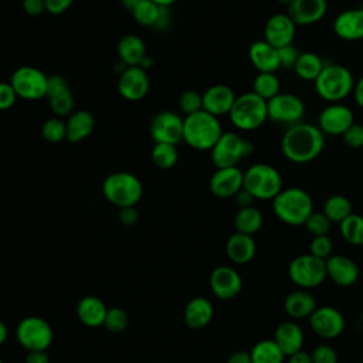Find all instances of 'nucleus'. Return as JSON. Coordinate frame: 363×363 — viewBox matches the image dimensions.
Segmentation results:
<instances>
[{
    "label": "nucleus",
    "mask_w": 363,
    "mask_h": 363,
    "mask_svg": "<svg viewBox=\"0 0 363 363\" xmlns=\"http://www.w3.org/2000/svg\"><path fill=\"white\" fill-rule=\"evenodd\" d=\"M325 146V135L312 123H295L289 126L282 139V155L292 163H308L316 159Z\"/></svg>",
    "instance_id": "nucleus-1"
},
{
    "label": "nucleus",
    "mask_w": 363,
    "mask_h": 363,
    "mask_svg": "<svg viewBox=\"0 0 363 363\" xmlns=\"http://www.w3.org/2000/svg\"><path fill=\"white\" fill-rule=\"evenodd\" d=\"M272 210L282 223L303 225L313 211V201L302 187H286L272 199Z\"/></svg>",
    "instance_id": "nucleus-2"
},
{
    "label": "nucleus",
    "mask_w": 363,
    "mask_h": 363,
    "mask_svg": "<svg viewBox=\"0 0 363 363\" xmlns=\"http://www.w3.org/2000/svg\"><path fill=\"white\" fill-rule=\"evenodd\" d=\"M223 135L217 116L204 109L187 115L183 123V140L197 150H211Z\"/></svg>",
    "instance_id": "nucleus-3"
},
{
    "label": "nucleus",
    "mask_w": 363,
    "mask_h": 363,
    "mask_svg": "<svg viewBox=\"0 0 363 363\" xmlns=\"http://www.w3.org/2000/svg\"><path fill=\"white\" fill-rule=\"evenodd\" d=\"M354 79L352 72L340 64H328L315 79L318 95L329 102H340L353 92Z\"/></svg>",
    "instance_id": "nucleus-4"
},
{
    "label": "nucleus",
    "mask_w": 363,
    "mask_h": 363,
    "mask_svg": "<svg viewBox=\"0 0 363 363\" xmlns=\"http://www.w3.org/2000/svg\"><path fill=\"white\" fill-rule=\"evenodd\" d=\"M104 197L118 208L132 207L139 203L143 196L142 182L132 173H111L102 183Z\"/></svg>",
    "instance_id": "nucleus-5"
},
{
    "label": "nucleus",
    "mask_w": 363,
    "mask_h": 363,
    "mask_svg": "<svg viewBox=\"0 0 363 363\" xmlns=\"http://www.w3.org/2000/svg\"><path fill=\"white\" fill-rule=\"evenodd\" d=\"M228 116L240 130L258 129L268 119L267 101L252 91L244 92L235 98Z\"/></svg>",
    "instance_id": "nucleus-6"
},
{
    "label": "nucleus",
    "mask_w": 363,
    "mask_h": 363,
    "mask_svg": "<svg viewBox=\"0 0 363 363\" xmlns=\"http://www.w3.org/2000/svg\"><path fill=\"white\" fill-rule=\"evenodd\" d=\"M244 189L258 200H272L284 187L281 173L268 163H254L244 172Z\"/></svg>",
    "instance_id": "nucleus-7"
},
{
    "label": "nucleus",
    "mask_w": 363,
    "mask_h": 363,
    "mask_svg": "<svg viewBox=\"0 0 363 363\" xmlns=\"http://www.w3.org/2000/svg\"><path fill=\"white\" fill-rule=\"evenodd\" d=\"M211 152V162L217 169L234 167L254 152V145L237 132H223Z\"/></svg>",
    "instance_id": "nucleus-8"
},
{
    "label": "nucleus",
    "mask_w": 363,
    "mask_h": 363,
    "mask_svg": "<svg viewBox=\"0 0 363 363\" xmlns=\"http://www.w3.org/2000/svg\"><path fill=\"white\" fill-rule=\"evenodd\" d=\"M326 259H320L315 255L302 254L295 257L288 267V275L291 281L302 289L319 286L326 279Z\"/></svg>",
    "instance_id": "nucleus-9"
},
{
    "label": "nucleus",
    "mask_w": 363,
    "mask_h": 363,
    "mask_svg": "<svg viewBox=\"0 0 363 363\" xmlns=\"http://www.w3.org/2000/svg\"><path fill=\"white\" fill-rule=\"evenodd\" d=\"M16 336L18 343L27 350H47L54 339V332L51 325L40 316H26L23 318L17 328Z\"/></svg>",
    "instance_id": "nucleus-10"
},
{
    "label": "nucleus",
    "mask_w": 363,
    "mask_h": 363,
    "mask_svg": "<svg viewBox=\"0 0 363 363\" xmlns=\"http://www.w3.org/2000/svg\"><path fill=\"white\" fill-rule=\"evenodd\" d=\"M48 77L38 68L23 65L11 75V86L18 98L26 101H37L47 94Z\"/></svg>",
    "instance_id": "nucleus-11"
},
{
    "label": "nucleus",
    "mask_w": 363,
    "mask_h": 363,
    "mask_svg": "<svg viewBox=\"0 0 363 363\" xmlns=\"http://www.w3.org/2000/svg\"><path fill=\"white\" fill-rule=\"evenodd\" d=\"M268 119L277 123L295 125L299 123L305 115V104L302 98L289 92H279L267 101Z\"/></svg>",
    "instance_id": "nucleus-12"
},
{
    "label": "nucleus",
    "mask_w": 363,
    "mask_h": 363,
    "mask_svg": "<svg viewBox=\"0 0 363 363\" xmlns=\"http://www.w3.org/2000/svg\"><path fill=\"white\" fill-rule=\"evenodd\" d=\"M183 123L177 113L172 111H162L156 113L150 122V136L155 143L179 145L183 140Z\"/></svg>",
    "instance_id": "nucleus-13"
},
{
    "label": "nucleus",
    "mask_w": 363,
    "mask_h": 363,
    "mask_svg": "<svg viewBox=\"0 0 363 363\" xmlns=\"http://www.w3.org/2000/svg\"><path fill=\"white\" fill-rule=\"evenodd\" d=\"M319 129L323 132V135H330V136H342L345 130L354 123V115L353 111L340 104H329L325 106L320 113H319Z\"/></svg>",
    "instance_id": "nucleus-14"
},
{
    "label": "nucleus",
    "mask_w": 363,
    "mask_h": 363,
    "mask_svg": "<svg viewBox=\"0 0 363 363\" xmlns=\"http://www.w3.org/2000/svg\"><path fill=\"white\" fill-rule=\"evenodd\" d=\"M311 329L323 339H335L345 329V318L333 306H316L309 316Z\"/></svg>",
    "instance_id": "nucleus-15"
},
{
    "label": "nucleus",
    "mask_w": 363,
    "mask_h": 363,
    "mask_svg": "<svg viewBox=\"0 0 363 363\" xmlns=\"http://www.w3.org/2000/svg\"><path fill=\"white\" fill-rule=\"evenodd\" d=\"M50 108L55 116H69L74 111V95L71 86L61 75L48 77L47 82V94H45Z\"/></svg>",
    "instance_id": "nucleus-16"
},
{
    "label": "nucleus",
    "mask_w": 363,
    "mask_h": 363,
    "mask_svg": "<svg viewBox=\"0 0 363 363\" xmlns=\"http://www.w3.org/2000/svg\"><path fill=\"white\" fill-rule=\"evenodd\" d=\"M296 34V24L286 13L272 14L264 27V40L275 48L292 44Z\"/></svg>",
    "instance_id": "nucleus-17"
},
{
    "label": "nucleus",
    "mask_w": 363,
    "mask_h": 363,
    "mask_svg": "<svg viewBox=\"0 0 363 363\" xmlns=\"http://www.w3.org/2000/svg\"><path fill=\"white\" fill-rule=\"evenodd\" d=\"M210 288L217 298L228 301L241 292L242 279L234 268L228 265H220L210 274Z\"/></svg>",
    "instance_id": "nucleus-18"
},
{
    "label": "nucleus",
    "mask_w": 363,
    "mask_h": 363,
    "mask_svg": "<svg viewBox=\"0 0 363 363\" xmlns=\"http://www.w3.org/2000/svg\"><path fill=\"white\" fill-rule=\"evenodd\" d=\"M208 187L218 199L234 197L244 187V173L238 166L217 169L210 177Z\"/></svg>",
    "instance_id": "nucleus-19"
},
{
    "label": "nucleus",
    "mask_w": 363,
    "mask_h": 363,
    "mask_svg": "<svg viewBox=\"0 0 363 363\" xmlns=\"http://www.w3.org/2000/svg\"><path fill=\"white\" fill-rule=\"evenodd\" d=\"M118 91L128 101H140L149 92V77L140 67H126L118 79Z\"/></svg>",
    "instance_id": "nucleus-20"
},
{
    "label": "nucleus",
    "mask_w": 363,
    "mask_h": 363,
    "mask_svg": "<svg viewBox=\"0 0 363 363\" xmlns=\"http://www.w3.org/2000/svg\"><path fill=\"white\" fill-rule=\"evenodd\" d=\"M326 275L337 286H352L359 279L357 264L346 255H330L326 261Z\"/></svg>",
    "instance_id": "nucleus-21"
},
{
    "label": "nucleus",
    "mask_w": 363,
    "mask_h": 363,
    "mask_svg": "<svg viewBox=\"0 0 363 363\" xmlns=\"http://www.w3.org/2000/svg\"><path fill=\"white\" fill-rule=\"evenodd\" d=\"M326 11V0H294L288 6L286 14L296 26H311L320 21Z\"/></svg>",
    "instance_id": "nucleus-22"
},
{
    "label": "nucleus",
    "mask_w": 363,
    "mask_h": 363,
    "mask_svg": "<svg viewBox=\"0 0 363 363\" xmlns=\"http://www.w3.org/2000/svg\"><path fill=\"white\" fill-rule=\"evenodd\" d=\"M335 34L345 41H357L363 38V7L347 9L339 13L333 20Z\"/></svg>",
    "instance_id": "nucleus-23"
},
{
    "label": "nucleus",
    "mask_w": 363,
    "mask_h": 363,
    "mask_svg": "<svg viewBox=\"0 0 363 363\" xmlns=\"http://www.w3.org/2000/svg\"><path fill=\"white\" fill-rule=\"evenodd\" d=\"M203 95V109L214 116H221V115H228L234 101H235V94L228 85L217 84L204 91Z\"/></svg>",
    "instance_id": "nucleus-24"
},
{
    "label": "nucleus",
    "mask_w": 363,
    "mask_h": 363,
    "mask_svg": "<svg viewBox=\"0 0 363 363\" xmlns=\"http://www.w3.org/2000/svg\"><path fill=\"white\" fill-rule=\"evenodd\" d=\"M248 57L258 72H275L281 68L278 48L265 40L254 41L248 48Z\"/></svg>",
    "instance_id": "nucleus-25"
},
{
    "label": "nucleus",
    "mask_w": 363,
    "mask_h": 363,
    "mask_svg": "<svg viewBox=\"0 0 363 363\" xmlns=\"http://www.w3.org/2000/svg\"><path fill=\"white\" fill-rule=\"evenodd\" d=\"M274 342L285 356H291L302 350L303 332L294 320H285L278 325L274 335Z\"/></svg>",
    "instance_id": "nucleus-26"
},
{
    "label": "nucleus",
    "mask_w": 363,
    "mask_h": 363,
    "mask_svg": "<svg viewBox=\"0 0 363 363\" xmlns=\"http://www.w3.org/2000/svg\"><path fill=\"white\" fill-rule=\"evenodd\" d=\"M255 251H257V245L252 235L242 234L238 231L231 234L225 244L227 257L234 264H238V265L248 264L254 258Z\"/></svg>",
    "instance_id": "nucleus-27"
},
{
    "label": "nucleus",
    "mask_w": 363,
    "mask_h": 363,
    "mask_svg": "<svg viewBox=\"0 0 363 363\" xmlns=\"http://www.w3.org/2000/svg\"><path fill=\"white\" fill-rule=\"evenodd\" d=\"M213 315V303L204 296H196L187 302L183 319L190 329H201L211 322Z\"/></svg>",
    "instance_id": "nucleus-28"
},
{
    "label": "nucleus",
    "mask_w": 363,
    "mask_h": 363,
    "mask_svg": "<svg viewBox=\"0 0 363 363\" xmlns=\"http://www.w3.org/2000/svg\"><path fill=\"white\" fill-rule=\"evenodd\" d=\"M108 308L102 299L95 295H86L77 305V316L82 325L89 328L102 326Z\"/></svg>",
    "instance_id": "nucleus-29"
},
{
    "label": "nucleus",
    "mask_w": 363,
    "mask_h": 363,
    "mask_svg": "<svg viewBox=\"0 0 363 363\" xmlns=\"http://www.w3.org/2000/svg\"><path fill=\"white\" fill-rule=\"evenodd\" d=\"M118 55L125 67H139L146 57V45L136 34H128L118 43Z\"/></svg>",
    "instance_id": "nucleus-30"
},
{
    "label": "nucleus",
    "mask_w": 363,
    "mask_h": 363,
    "mask_svg": "<svg viewBox=\"0 0 363 363\" xmlns=\"http://www.w3.org/2000/svg\"><path fill=\"white\" fill-rule=\"evenodd\" d=\"M65 125L67 140L71 143H78L92 133L95 128V119L88 111H75L68 116Z\"/></svg>",
    "instance_id": "nucleus-31"
},
{
    "label": "nucleus",
    "mask_w": 363,
    "mask_h": 363,
    "mask_svg": "<svg viewBox=\"0 0 363 363\" xmlns=\"http://www.w3.org/2000/svg\"><path fill=\"white\" fill-rule=\"evenodd\" d=\"M284 309L292 319H303L311 316L316 309V301L309 292L303 289L294 291L286 295L284 301Z\"/></svg>",
    "instance_id": "nucleus-32"
},
{
    "label": "nucleus",
    "mask_w": 363,
    "mask_h": 363,
    "mask_svg": "<svg viewBox=\"0 0 363 363\" xmlns=\"http://www.w3.org/2000/svg\"><path fill=\"white\" fill-rule=\"evenodd\" d=\"M323 67H325V64L316 52L305 51V52L299 54V57L294 65V71L301 79L315 82V79L318 78V75L320 74Z\"/></svg>",
    "instance_id": "nucleus-33"
},
{
    "label": "nucleus",
    "mask_w": 363,
    "mask_h": 363,
    "mask_svg": "<svg viewBox=\"0 0 363 363\" xmlns=\"http://www.w3.org/2000/svg\"><path fill=\"white\" fill-rule=\"evenodd\" d=\"M262 221H264L262 213L254 206L238 208L234 217L235 230L238 233L248 234V235H252L257 231H259V228L262 227Z\"/></svg>",
    "instance_id": "nucleus-34"
},
{
    "label": "nucleus",
    "mask_w": 363,
    "mask_h": 363,
    "mask_svg": "<svg viewBox=\"0 0 363 363\" xmlns=\"http://www.w3.org/2000/svg\"><path fill=\"white\" fill-rule=\"evenodd\" d=\"M250 354L252 363H282L285 357L278 345L271 339L257 342L252 346Z\"/></svg>",
    "instance_id": "nucleus-35"
},
{
    "label": "nucleus",
    "mask_w": 363,
    "mask_h": 363,
    "mask_svg": "<svg viewBox=\"0 0 363 363\" xmlns=\"http://www.w3.org/2000/svg\"><path fill=\"white\" fill-rule=\"evenodd\" d=\"M323 213L330 220V223L340 224L346 217H349L352 211V203L346 196L332 194L325 200Z\"/></svg>",
    "instance_id": "nucleus-36"
},
{
    "label": "nucleus",
    "mask_w": 363,
    "mask_h": 363,
    "mask_svg": "<svg viewBox=\"0 0 363 363\" xmlns=\"http://www.w3.org/2000/svg\"><path fill=\"white\" fill-rule=\"evenodd\" d=\"M281 82L275 72H258L252 81V92L264 98L265 101L279 94Z\"/></svg>",
    "instance_id": "nucleus-37"
},
{
    "label": "nucleus",
    "mask_w": 363,
    "mask_h": 363,
    "mask_svg": "<svg viewBox=\"0 0 363 363\" xmlns=\"http://www.w3.org/2000/svg\"><path fill=\"white\" fill-rule=\"evenodd\" d=\"M340 234L352 245H363V216L352 213L340 224Z\"/></svg>",
    "instance_id": "nucleus-38"
},
{
    "label": "nucleus",
    "mask_w": 363,
    "mask_h": 363,
    "mask_svg": "<svg viewBox=\"0 0 363 363\" xmlns=\"http://www.w3.org/2000/svg\"><path fill=\"white\" fill-rule=\"evenodd\" d=\"M152 160L159 169H172L179 160V152L176 145L155 143L152 149Z\"/></svg>",
    "instance_id": "nucleus-39"
},
{
    "label": "nucleus",
    "mask_w": 363,
    "mask_h": 363,
    "mask_svg": "<svg viewBox=\"0 0 363 363\" xmlns=\"http://www.w3.org/2000/svg\"><path fill=\"white\" fill-rule=\"evenodd\" d=\"M162 7L153 3L152 0H142L130 13L136 23L145 27H155L159 16H160Z\"/></svg>",
    "instance_id": "nucleus-40"
},
{
    "label": "nucleus",
    "mask_w": 363,
    "mask_h": 363,
    "mask_svg": "<svg viewBox=\"0 0 363 363\" xmlns=\"http://www.w3.org/2000/svg\"><path fill=\"white\" fill-rule=\"evenodd\" d=\"M41 135L50 143H60L67 139V125L58 116L50 118L43 123Z\"/></svg>",
    "instance_id": "nucleus-41"
},
{
    "label": "nucleus",
    "mask_w": 363,
    "mask_h": 363,
    "mask_svg": "<svg viewBox=\"0 0 363 363\" xmlns=\"http://www.w3.org/2000/svg\"><path fill=\"white\" fill-rule=\"evenodd\" d=\"M104 326L113 333H121L123 332L128 326H129V315L125 309L119 308V306H113V308H108L105 320H104Z\"/></svg>",
    "instance_id": "nucleus-42"
},
{
    "label": "nucleus",
    "mask_w": 363,
    "mask_h": 363,
    "mask_svg": "<svg viewBox=\"0 0 363 363\" xmlns=\"http://www.w3.org/2000/svg\"><path fill=\"white\" fill-rule=\"evenodd\" d=\"M303 225L309 234H312L313 237H318V235H328L330 231L332 223L325 216L323 211H312V214L308 217Z\"/></svg>",
    "instance_id": "nucleus-43"
},
{
    "label": "nucleus",
    "mask_w": 363,
    "mask_h": 363,
    "mask_svg": "<svg viewBox=\"0 0 363 363\" xmlns=\"http://www.w3.org/2000/svg\"><path fill=\"white\" fill-rule=\"evenodd\" d=\"M179 106L186 116L196 113L203 109V95L194 89H186L179 98Z\"/></svg>",
    "instance_id": "nucleus-44"
},
{
    "label": "nucleus",
    "mask_w": 363,
    "mask_h": 363,
    "mask_svg": "<svg viewBox=\"0 0 363 363\" xmlns=\"http://www.w3.org/2000/svg\"><path fill=\"white\" fill-rule=\"evenodd\" d=\"M311 254L320 258V259H328L332 254V240L329 235H318L313 237L311 241Z\"/></svg>",
    "instance_id": "nucleus-45"
},
{
    "label": "nucleus",
    "mask_w": 363,
    "mask_h": 363,
    "mask_svg": "<svg viewBox=\"0 0 363 363\" xmlns=\"http://www.w3.org/2000/svg\"><path fill=\"white\" fill-rule=\"evenodd\" d=\"M342 139L347 147H352V149L363 147V125L356 122L352 123L342 135Z\"/></svg>",
    "instance_id": "nucleus-46"
},
{
    "label": "nucleus",
    "mask_w": 363,
    "mask_h": 363,
    "mask_svg": "<svg viewBox=\"0 0 363 363\" xmlns=\"http://www.w3.org/2000/svg\"><path fill=\"white\" fill-rule=\"evenodd\" d=\"M313 363H337V353L329 345H319L316 346L312 353Z\"/></svg>",
    "instance_id": "nucleus-47"
},
{
    "label": "nucleus",
    "mask_w": 363,
    "mask_h": 363,
    "mask_svg": "<svg viewBox=\"0 0 363 363\" xmlns=\"http://www.w3.org/2000/svg\"><path fill=\"white\" fill-rule=\"evenodd\" d=\"M299 50L294 45H285L278 48V55H279V62H281V68H294L298 57H299Z\"/></svg>",
    "instance_id": "nucleus-48"
},
{
    "label": "nucleus",
    "mask_w": 363,
    "mask_h": 363,
    "mask_svg": "<svg viewBox=\"0 0 363 363\" xmlns=\"http://www.w3.org/2000/svg\"><path fill=\"white\" fill-rule=\"evenodd\" d=\"M17 98L18 96L10 82H0V111L10 109Z\"/></svg>",
    "instance_id": "nucleus-49"
},
{
    "label": "nucleus",
    "mask_w": 363,
    "mask_h": 363,
    "mask_svg": "<svg viewBox=\"0 0 363 363\" xmlns=\"http://www.w3.org/2000/svg\"><path fill=\"white\" fill-rule=\"evenodd\" d=\"M138 218H139V214H138V210L135 208V206L122 207L118 211V220L123 225H133L138 221Z\"/></svg>",
    "instance_id": "nucleus-50"
},
{
    "label": "nucleus",
    "mask_w": 363,
    "mask_h": 363,
    "mask_svg": "<svg viewBox=\"0 0 363 363\" xmlns=\"http://www.w3.org/2000/svg\"><path fill=\"white\" fill-rule=\"evenodd\" d=\"M23 10L31 17H37L45 11L44 0H23Z\"/></svg>",
    "instance_id": "nucleus-51"
},
{
    "label": "nucleus",
    "mask_w": 363,
    "mask_h": 363,
    "mask_svg": "<svg viewBox=\"0 0 363 363\" xmlns=\"http://www.w3.org/2000/svg\"><path fill=\"white\" fill-rule=\"evenodd\" d=\"M44 3L45 11L51 14H61L72 6L74 0H44Z\"/></svg>",
    "instance_id": "nucleus-52"
},
{
    "label": "nucleus",
    "mask_w": 363,
    "mask_h": 363,
    "mask_svg": "<svg viewBox=\"0 0 363 363\" xmlns=\"http://www.w3.org/2000/svg\"><path fill=\"white\" fill-rule=\"evenodd\" d=\"M24 363H50V356H48L47 350L27 352Z\"/></svg>",
    "instance_id": "nucleus-53"
},
{
    "label": "nucleus",
    "mask_w": 363,
    "mask_h": 363,
    "mask_svg": "<svg viewBox=\"0 0 363 363\" xmlns=\"http://www.w3.org/2000/svg\"><path fill=\"white\" fill-rule=\"evenodd\" d=\"M235 199V204L238 206V208H244V207H250L252 206V201H254V197L250 191H247L244 187L234 196Z\"/></svg>",
    "instance_id": "nucleus-54"
},
{
    "label": "nucleus",
    "mask_w": 363,
    "mask_h": 363,
    "mask_svg": "<svg viewBox=\"0 0 363 363\" xmlns=\"http://www.w3.org/2000/svg\"><path fill=\"white\" fill-rule=\"evenodd\" d=\"M227 363H252V360H251L250 352L237 350L228 356Z\"/></svg>",
    "instance_id": "nucleus-55"
},
{
    "label": "nucleus",
    "mask_w": 363,
    "mask_h": 363,
    "mask_svg": "<svg viewBox=\"0 0 363 363\" xmlns=\"http://www.w3.org/2000/svg\"><path fill=\"white\" fill-rule=\"evenodd\" d=\"M288 357H289L288 363H313L311 353H308L305 350H299V352H296V353H294Z\"/></svg>",
    "instance_id": "nucleus-56"
},
{
    "label": "nucleus",
    "mask_w": 363,
    "mask_h": 363,
    "mask_svg": "<svg viewBox=\"0 0 363 363\" xmlns=\"http://www.w3.org/2000/svg\"><path fill=\"white\" fill-rule=\"evenodd\" d=\"M353 96L356 104L363 109V75L354 82V88H353Z\"/></svg>",
    "instance_id": "nucleus-57"
},
{
    "label": "nucleus",
    "mask_w": 363,
    "mask_h": 363,
    "mask_svg": "<svg viewBox=\"0 0 363 363\" xmlns=\"http://www.w3.org/2000/svg\"><path fill=\"white\" fill-rule=\"evenodd\" d=\"M7 336H9V329H7L6 323L3 320H0V345H3L6 342Z\"/></svg>",
    "instance_id": "nucleus-58"
},
{
    "label": "nucleus",
    "mask_w": 363,
    "mask_h": 363,
    "mask_svg": "<svg viewBox=\"0 0 363 363\" xmlns=\"http://www.w3.org/2000/svg\"><path fill=\"white\" fill-rule=\"evenodd\" d=\"M140 1H142V0H121L122 6H123L126 10H129V11H132Z\"/></svg>",
    "instance_id": "nucleus-59"
},
{
    "label": "nucleus",
    "mask_w": 363,
    "mask_h": 363,
    "mask_svg": "<svg viewBox=\"0 0 363 363\" xmlns=\"http://www.w3.org/2000/svg\"><path fill=\"white\" fill-rule=\"evenodd\" d=\"M152 1L156 3V4L160 6V7H169V6L174 4L177 0H152Z\"/></svg>",
    "instance_id": "nucleus-60"
},
{
    "label": "nucleus",
    "mask_w": 363,
    "mask_h": 363,
    "mask_svg": "<svg viewBox=\"0 0 363 363\" xmlns=\"http://www.w3.org/2000/svg\"><path fill=\"white\" fill-rule=\"evenodd\" d=\"M278 1H279L281 4H286V6H289V4H291L294 0H278Z\"/></svg>",
    "instance_id": "nucleus-61"
},
{
    "label": "nucleus",
    "mask_w": 363,
    "mask_h": 363,
    "mask_svg": "<svg viewBox=\"0 0 363 363\" xmlns=\"http://www.w3.org/2000/svg\"><path fill=\"white\" fill-rule=\"evenodd\" d=\"M0 363H3V360H1V359H0Z\"/></svg>",
    "instance_id": "nucleus-62"
},
{
    "label": "nucleus",
    "mask_w": 363,
    "mask_h": 363,
    "mask_svg": "<svg viewBox=\"0 0 363 363\" xmlns=\"http://www.w3.org/2000/svg\"><path fill=\"white\" fill-rule=\"evenodd\" d=\"M362 363H363V359H362Z\"/></svg>",
    "instance_id": "nucleus-63"
}]
</instances>
